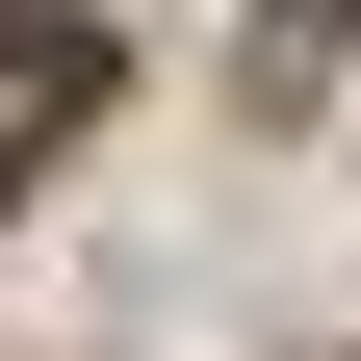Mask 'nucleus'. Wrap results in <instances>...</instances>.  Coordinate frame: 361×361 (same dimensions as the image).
<instances>
[{"label": "nucleus", "instance_id": "f257e3e1", "mask_svg": "<svg viewBox=\"0 0 361 361\" xmlns=\"http://www.w3.org/2000/svg\"><path fill=\"white\" fill-rule=\"evenodd\" d=\"M78 104H104V26H0V207H26V155H78Z\"/></svg>", "mask_w": 361, "mask_h": 361}]
</instances>
